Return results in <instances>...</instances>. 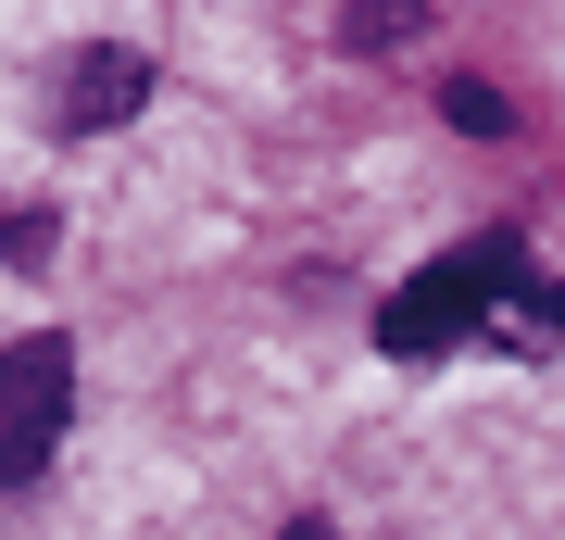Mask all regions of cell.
I'll use <instances>...</instances> for the list:
<instances>
[{"instance_id": "cell-1", "label": "cell", "mask_w": 565, "mask_h": 540, "mask_svg": "<svg viewBox=\"0 0 565 540\" xmlns=\"http://www.w3.org/2000/svg\"><path fill=\"white\" fill-rule=\"evenodd\" d=\"M63 402H76V352L63 340H0V490H25L63 453Z\"/></svg>"}, {"instance_id": "cell-2", "label": "cell", "mask_w": 565, "mask_h": 540, "mask_svg": "<svg viewBox=\"0 0 565 540\" xmlns=\"http://www.w3.org/2000/svg\"><path fill=\"white\" fill-rule=\"evenodd\" d=\"M139 100H151V63H139V51H63L39 114L63 126V139H102V126H126Z\"/></svg>"}, {"instance_id": "cell-3", "label": "cell", "mask_w": 565, "mask_h": 540, "mask_svg": "<svg viewBox=\"0 0 565 540\" xmlns=\"http://www.w3.org/2000/svg\"><path fill=\"white\" fill-rule=\"evenodd\" d=\"M440 114L465 126V139H503V126H515V100L490 88V76H452V88H440Z\"/></svg>"}, {"instance_id": "cell-4", "label": "cell", "mask_w": 565, "mask_h": 540, "mask_svg": "<svg viewBox=\"0 0 565 540\" xmlns=\"http://www.w3.org/2000/svg\"><path fill=\"white\" fill-rule=\"evenodd\" d=\"M0 252H13V264H39V252H51V214H13V201H0Z\"/></svg>"}, {"instance_id": "cell-5", "label": "cell", "mask_w": 565, "mask_h": 540, "mask_svg": "<svg viewBox=\"0 0 565 540\" xmlns=\"http://www.w3.org/2000/svg\"><path fill=\"white\" fill-rule=\"evenodd\" d=\"M289 540H340V528H327V516H302V528H289Z\"/></svg>"}]
</instances>
